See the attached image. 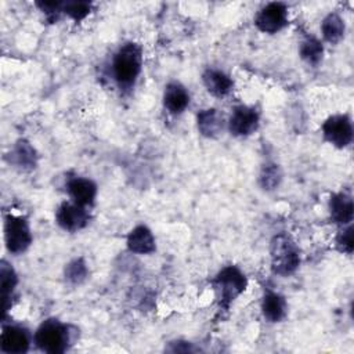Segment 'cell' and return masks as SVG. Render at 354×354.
I'll return each instance as SVG.
<instances>
[{"label":"cell","mask_w":354,"mask_h":354,"mask_svg":"<svg viewBox=\"0 0 354 354\" xmlns=\"http://www.w3.org/2000/svg\"><path fill=\"white\" fill-rule=\"evenodd\" d=\"M4 241L8 252L19 254L32 243L30 228L25 217L7 214L4 220Z\"/></svg>","instance_id":"obj_4"},{"label":"cell","mask_w":354,"mask_h":354,"mask_svg":"<svg viewBox=\"0 0 354 354\" xmlns=\"http://www.w3.org/2000/svg\"><path fill=\"white\" fill-rule=\"evenodd\" d=\"M0 348L8 354H22L29 348L28 333L18 326H4L0 336Z\"/></svg>","instance_id":"obj_11"},{"label":"cell","mask_w":354,"mask_h":354,"mask_svg":"<svg viewBox=\"0 0 354 354\" xmlns=\"http://www.w3.org/2000/svg\"><path fill=\"white\" fill-rule=\"evenodd\" d=\"M202 80L206 90L216 97H224L232 88V80L230 76L217 69H207L202 75Z\"/></svg>","instance_id":"obj_14"},{"label":"cell","mask_w":354,"mask_h":354,"mask_svg":"<svg viewBox=\"0 0 354 354\" xmlns=\"http://www.w3.org/2000/svg\"><path fill=\"white\" fill-rule=\"evenodd\" d=\"M246 283L245 275L234 266L223 268L214 279V285L223 304L234 301L245 290Z\"/></svg>","instance_id":"obj_5"},{"label":"cell","mask_w":354,"mask_h":354,"mask_svg":"<svg viewBox=\"0 0 354 354\" xmlns=\"http://www.w3.org/2000/svg\"><path fill=\"white\" fill-rule=\"evenodd\" d=\"M261 311L267 321L279 322L286 314V301L281 295L267 292L263 297Z\"/></svg>","instance_id":"obj_17"},{"label":"cell","mask_w":354,"mask_h":354,"mask_svg":"<svg viewBox=\"0 0 354 354\" xmlns=\"http://www.w3.org/2000/svg\"><path fill=\"white\" fill-rule=\"evenodd\" d=\"M336 243H337V248L344 252V253H351L353 252V248H354V239H353V228L351 227H347L346 230H343L337 239H336Z\"/></svg>","instance_id":"obj_25"},{"label":"cell","mask_w":354,"mask_h":354,"mask_svg":"<svg viewBox=\"0 0 354 354\" xmlns=\"http://www.w3.org/2000/svg\"><path fill=\"white\" fill-rule=\"evenodd\" d=\"M189 104V94L180 83H169L163 94V105L170 113H181Z\"/></svg>","instance_id":"obj_12"},{"label":"cell","mask_w":354,"mask_h":354,"mask_svg":"<svg viewBox=\"0 0 354 354\" xmlns=\"http://www.w3.org/2000/svg\"><path fill=\"white\" fill-rule=\"evenodd\" d=\"M127 248L133 253L149 254L155 250V238L145 225H138L129 234Z\"/></svg>","instance_id":"obj_13"},{"label":"cell","mask_w":354,"mask_h":354,"mask_svg":"<svg viewBox=\"0 0 354 354\" xmlns=\"http://www.w3.org/2000/svg\"><path fill=\"white\" fill-rule=\"evenodd\" d=\"M321 32L326 41L337 43L344 35V21L337 14H329L321 24Z\"/></svg>","instance_id":"obj_19"},{"label":"cell","mask_w":354,"mask_h":354,"mask_svg":"<svg viewBox=\"0 0 354 354\" xmlns=\"http://www.w3.org/2000/svg\"><path fill=\"white\" fill-rule=\"evenodd\" d=\"M91 10V3L88 1H65L62 6V11L68 14L75 21H82Z\"/></svg>","instance_id":"obj_22"},{"label":"cell","mask_w":354,"mask_h":354,"mask_svg":"<svg viewBox=\"0 0 354 354\" xmlns=\"http://www.w3.org/2000/svg\"><path fill=\"white\" fill-rule=\"evenodd\" d=\"M10 155H11L12 162L17 166H19L22 169L35 167V163H36L35 149L26 141H18Z\"/></svg>","instance_id":"obj_20"},{"label":"cell","mask_w":354,"mask_h":354,"mask_svg":"<svg viewBox=\"0 0 354 354\" xmlns=\"http://www.w3.org/2000/svg\"><path fill=\"white\" fill-rule=\"evenodd\" d=\"M0 281H1V303H3V313L8 308V299L11 297L15 286H17V274L14 268L7 264L6 261H1L0 266Z\"/></svg>","instance_id":"obj_18"},{"label":"cell","mask_w":354,"mask_h":354,"mask_svg":"<svg viewBox=\"0 0 354 354\" xmlns=\"http://www.w3.org/2000/svg\"><path fill=\"white\" fill-rule=\"evenodd\" d=\"M281 181V171L277 165H267L263 167L260 174V183L264 188L272 189L275 188Z\"/></svg>","instance_id":"obj_24"},{"label":"cell","mask_w":354,"mask_h":354,"mask_svg":"<svg viewBox=\"0 0 354 354\" xmlns=\"http://www.w3.org/2000/svg\"><path fill=\"white\" fill-rule=\"evenodd\" d=\"M271 268L278 275L292 274L300 263L299 252L290 238L285 234L277 235L271 242Z\"/></svg>","instance_id":"obj_2"},{"label":"cell","mask_w":354,"mask_h":354,"mask_svg":"<svg viewBox=\"0 0 354 354\" xmlns=\"http://www.w3.org/2000/svg\"><path fill=\"white\" fill-rule=\"evenodd\" d=\"M35 342L41 351L58 354L66 350L69 343L68 326L57 319H46L35 333Z\"/></svg>","instance_id":"obj_3"},{"label":"cell","mask_w":354,"mask_h":354,"mask_svg":"<svg viewBox=\"0 0 354 354\" xmlns=\"http://www.w3.org/2000/svg\"><path fill=\"white\" fill-rule=\"evenodd\" d=\"M224 126L223 115L213 108L203 109L198 113V129L205 137H216Z\"/></svg>","instance_id":"obj_16"},{"label":"cell","mask_w":354,"mask_h":354,"mask_svg":"<svg viewBox=\"0 0 354 354\" xmlns=\"http://www.w3.org/2000/svg\"><path fill=\"white\" fill-rule=\"evenodd\" d=\"M330 217L337 224H348L353 220V199L347 194H336L329 202Z\"/></svg>","instance_id":"obj_15"},{"label":"cell","mask_w":354,"mask_h":354,"mask_svg":"<svg viewBox=\"0 0 354 354\" xmlns=\"http://www.w3.org/2000/svg\"><path fill=\"white\" fill-rule=\"evenodd\" d=\"M87 275L86 264L82 259H76L71 261L65 268V277L72 283H80Z\"/></svg>","instance_id":"obj_23"},{"label":"cell","mask_w":354,"mask_h":354,"mask_svg":"<svg viewBox=\"0 0 354 354\" xmlns=\"http://www.w3.org/2000/svg\"><path fill=\"white\" fill-rule=\"evenodd\" d=\"M259 126V113L254 108L239 105L234 108L230 120H228V129L231 134L243 137L252 134Z\"/></svg>","instance_id":"obj_9"},{"label":"cell","mask_w":354,"mask_h":354,"mask_svg":"<svg viewBox=\"0 0 354 354\" xmlns=\"http://www.w3.org/2000/svg\"><path fill=\"white\" fill-rule=\"evenodd\" d=\"M66 191L72 202L80 206L93 205L97 195V185L84 177H73L66 184Z\"/></svg>","instance_id":"obj_10"},{"label":"cell","mask_w":354,"mask_h":354,"mask_svg":"<svg viewBox=\"0 0 354 354\" xmlns=\"http://www.w3.org/2000/svg\"><path fill=\"white\" fill-rule=\"evenodd\" d=\"M322 134L328 142L337 148L347 147L353 140V124L347 115H333L322 124Z\"/></svg>","instance_id":"obj_6"},{"label":"cell","mask_w":354,"mask_h":354,"mask_svg":"<svg viewBox=\"0 0 354 354\" xmlns=\"http://www.w3.org/2000/svg\"><path fill=\"white\" fill-rule=\"evenodd\" d=\"M57 224L65 231L82 230L88 223V213L84 206L75 202H64L59 205L55 213Z\"/></svg>","instance_id":"obj_8"},{"label":"cell","mask_w":354,"mask_h":354,"mask_svg":"<svg viewBox=\"0 0 354 354\" xmlns=\"http://www.w3.org/2000/svg\"><path fill=\"white\" fill-rule=\"evenodd\" d=\"M288 22V8L282 3H268L256 15L254 24L264 33H277Z\"/></svg>","instance_id":"obj_7"},{"label":"cell","mask_w":354,"mask_h":354,"mask_svg":"<svg viewBox=\"0 0 354 354\" xmlns=\"http://www.w3.org/2000/svg\"><path fill=\"white\" fill-rule=\"evenodd\" d=\"M142 64L141 48L136 43H126L113 58V76L120 87H130L140 75Z\"/></svg>","instance_id":"obj_1"},{"label":"cell","mask_w":354,"mask_h":354,"mask_svg":"<svg viewBox=\"0 0 354 354\" xmlns=\"http://www.w3.org/2000/svg\"><path fill=\"white\" fill-rule=\"evenodd\" d=\"M322 44L315 37H307L300 46V55L310 65H317L322 58Z\"/></svg>","instance_id":"obj_21"},{"label":"cell","mask_w":354,"mask_h":354,"mask_svg":"<svg viewBox=\"0 0 354 354\" xmlns=\"http://www.w3.org/2000/svg\"><path fill=\"white\" fill-rule=\"evenodd\" d=\"M36 6H37L46 15H48V17H50V15H54V17H57V14L62 11L64 3H61V1H39V3H36Z\"/></svg>","instance_id":"obj_26"}]
</instances>
